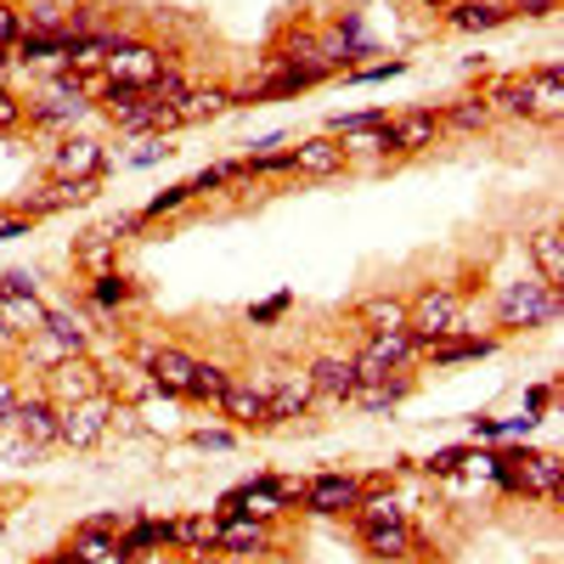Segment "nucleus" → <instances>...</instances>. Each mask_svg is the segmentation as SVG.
Returning <instances> with one entry per match:
<instances>
[{
  "instance_id": "1",
  "label": "nucleus",
  "mask_w": 564,
  "mask_h": 564,
  "mask_svg": "<svg viewBox=\"0 0 564 564\" xmlns=\"http://www.w3.org/2000/svg\"><path fill=\"white\" fill-rule=\"evenodd\" d=\"M497 322H502V327L558 322V289H547V282H508L502 300H497Z\"/></svg>"
},
{
  "instance_id": "2",
  "label": "nucleus",
  "mask_w": 564,
  "mask_h": 564,
  "mask_svg": "<svg viewBox=\"0 0 564 564\" xmlns=\"http://www.w3.org/2000/svg\"><path fill=\"white\" fill-rule=\"evenodd\" d=\"M108 417H113V406H108L102 395L74 401L68 412H57V441H68V446H97L102 430H108Z\"/></svg>"
},
{
  "instance_id": "3",
  "label": "nucleus",
  "mask_w": 564,
  "mask_h": 564,
  "mask_svg": "<svg viewBox=\"0 0 564 564\" xmlns=\"http://www.w3.org/2000/svg\"><path fill=\"white\" fill-rule=\"evenodd\" d=\"M108 68V85H130V90H141V85H148L159 68H164V57L153 52V45H113V57L102 63Z\"/></svg>"
},
{
  "instance_id": "4",
  "label": "nucleus",
  "mask_w": 564,
  "mask_h": 564,
  "mask_svg": "<svg viewBox=\"0 0 564 564\" xmlns=\"http://www.w3.org/2000/svg\"><path fill=\"white\" fill-rule=\"evenodd\" d=\"M406 327H412L417 350L435 345V339H446V334H457V300H452V294H423Z\"/></svg>"
},
{
  "instance_id": "5",
  "label": "nucleus",
  "mask_w": 564,
  "mask_h": 564,
  "mask_svg": "<svg viewBox=\"0 0 564 564\" xmlns=\"http://www.w3.org/2000/svg\"><path fill=\"white\" fill-rule=\"evenodd\" d=\"M564 108V90H558V68H536L531 79H520V97H513V113H531V119H558Z\"/></svg>"
},
{
  "instance_id": "6",
  "label": "nucleus",
  "mask_w": 564,
  "mask_h": 564,
  "mask_svg": "<svg viewBox=\"0 0 564 564\" xmlns=\"http://www.w3.org/2000/svg\"><path fill=\"white\" fill-rule=\"evenodd\" d=\"M435 130H441V113H430V108L401 113V119L384 124V153H417V148H430Z\"/></svg>"
},
{
  "instance_id": "7",
  "label": "nucleus",
  "mask_w": 564,
  "mask_h": 564,
  "mask_svg": "<svg viewBox=\"0 0 564 564\" xmlns=\"http://www.w3.org/2000/svg\"><path fill=\"white\" fill-rule=\"evenodd\" d=\"M356 502H361V486H356L350 475H322V480L305 486V508H311V513H345V508H356Z\"/></svg>"
},
{
  "instance_id": "8",
  "label": "nucleus",
  "mask_w": 564,
  "mask_h": 564,
  "mask_svg": "<svg viewBox=\"0 0 564 564\" xmlns=\"http://www.w3.org/2000/svg\"><path fill=\"white\" fill-rule=\"evenodd\" d=\"M311 372H282V384L265 395V423H282V417H300L311 406Z\"/></svg>"
},
{
  "instance_id": "9",
  "label": "nucleus",
  "mask_w": 564,
  "mask_h": 564,
  "mask_svg": "<svg viewBox=\"0 0 564 564\" xmlns=\"http://www.w3.org/2000/svg\"><path fill=\"white\" fill-rule=\"evenodd\" d=\"M193 356L186 350H148V372H153V384L164 395H186V384H193Z\"/></svg>"
},
{
  "instance_id": "10",
  "label": "nucleus",
  "mask_w": 564,
  "mask_h": 564,
  "mask_svg": "<svg viewBox=\"0 0 564 564\" xmlns=\"http://www.w3.org/2000/svg\"><path fill=\"white\" fill-rule=\"evenodd\" d=\"M12 423L23 430V441L40 452V446H57V406H45V401H18Z\"/></svg>"
},
{
  "instance_id": "11",
  "label": "nucleus",
  "mask_w": 564,
  "mask_h": 564,
  "mask_svg": "<svg viewBox=\"0 0 564 564\" xmlns=\"http://www.w3.org/2000/svg\"><path fill=\"white\" fill-rule=\"evenodd\" d=\"M356 361H339V356H322L316 367H311V390L316 395H339V401H350L356 395Z\"/></svg>"
},
{
  "instance_id": "12",
  "label": "nucleus",
  "mask_w": 564,
  "mask_h": 564,
  "mask_svg": "<svg viewBox=\"0 0 564 564\" xmlns=\"http://www.w3.org/2000/svg\"><path fill=\"white\" fill-rule=\"evenodd\" d=\"M215 542L231 553H265V525L249 513H226V525H215Z\"/></svg>"
},
{
  "instance_id": "13",
  "label": "nucleus",
  "mask_w": 564,
  "mask_h": 564,
  "mask_svg": "<svg viewBox=\"0 0 564 564\" xmlns=\"http://www.w3.org/2000/svg\"><path fill=\"white\" fill-rule=\"evenodd\" d=\"M0 322H7L12 327V334H40V327H45V305L34 300V294H7V289H0Z\"/></svg>"
},
{
  "instance_id": "14",
  "label": "nucleus",
  "mask_w": 564,
  "mask_h": 564,
  "mask_svg": "<svg viewBox=\"0 0 564 564\" xmlns=\"http://www.w3.org/2000/svg\"><path fill=\"white\" fill-rule=\"evenodd\" d=\"M294 170H305V175H334V170H345V148H339V141H327V135L300 141V148H294Z\"/></svg>"
},
{
  "instance_id": "15",
  "label": "nucleus",
  "mask_w": 564,
  "mask_h": 564,
  "mask_svg": "<svg viewBox=\"0 0 564 564\" xmlns=\"http://www.w3.org/2000/svg\"><path fill=\"white\" fill-rule=\"evenodd\" d=\"M97 164H102L97 141H68L52 170H57V181H97Z\"/></svg>"
},
{
  "instance_id": "16",
  "label": "nucleus",
  "mask_w": 564,
  "mask_h": 564,
  "mask_svg": "<svg viewBox=\"0 0 564 564\" xmlns=\"http://www.w3.org/2000/svg\"><path fill=\"white\" fill-rule=\"evenodd\" d=\"M531 254H536V265H542V282H547V289H558V282H564V238H558V226L536 231Z\"/></svg>"
},
{
  "instance_id": "17",
  "label": "nucleus",
  "mask_w": 564,
  "mask_h": 564,
  "mask_svg": "<svg viewBox=\"0 0 564 564\" xmlns=\"http://www.w3.org/2000/svg\"><path fill=\"white\" fill-rule=\"evenodd\" d=\"M29 34H63L74 18V0H29Z\"/></svg>"
},
{
  "instance_id": "18",
  "label": "nucleus",
  "mask_w": 564,
  "mask_h": 564,
  "mask_svg": "<svg viewBox=\"0 0 564 564\" xmlns=\"http://www.w3.org/2000/svg\"><path fill=\"white\" fill-rule=\"evenodd\" d=\"M231 97L226 90H186L181 102H170V113H175V124H198V119H209V113H220Z\"/></svg>"
},
{
  "instance_id": "19",
  "label": "nucleus",
  "mask_w": 564,
  "mask_h": 564,
  "mask_svg": "<svg viewBox=\"0 0 564 564\" xmlns=\"http://www.w3.org/2000/svg\"><path fill=\"white\" fill-rule=\"evenodd\" d=\"M361 536H367V547L379 553V558H401V553L412 547V531H406V520H390V525H367Z\"/></svg>"
},
{
  "instance_id": "20",
  "label": "nucleus",
  "mask_w": 564,
  "mask_h": 564,
  "mask_svg": "<svg viewBox=\"0 0 564 564\" xmlns=\"http://www.w3.org/2000/svg\"><path fill=\"white\" fill-rule=\"evenodd\" d=\"M68 34H18V57L23 63H57V57H68Z\"/></svg>"
},
{
  "instance_id": "21",
  "label": "nucleus",
  "mask_w": 564,
  "mask_h": 564,
  "mask_svg": "<svg viewBox=\"0 0 564 564\" xmlns=\"http://www.w3.org/2000/svg\"><path fill=\"white\" fill-rule=\"evenodd\" d=\"M113 45H119V34H108V29H102V34H85V40L68 45V63H74V68H102V63L113 57Z\"/></svg>"
},
{
  "instance_id": "22",
  "label": "nucleus",
  "mask_w": 564,
  "mask_h": 564,
  "mask_svg": "<svg viewBox=\"0 0 564 564\" xmlns=\"http://www.w3.org/2000/svg\"><path fill=\"white\" fill-rule=\"evenodd\" d=\"M220 412H226L231 423H265V395H260V390H238V384H231V390L220 395Z\"/></svg>"
},
{
  "instance_id": "23",
  "label": "nucleus",
  "mask_w": 564,
  "mask_h": 564,
  "mask_svg": "<svg viewBox=\"0 0 564 564\" xmlns=\"http://www.w3.org/2000/svg\"><path fill=\"white\" fill-rule=\"evenodd\" d=\"M79 108H85L79 85H57L52 97H45V108H34V119L40 124H63V119H79Z\"/></svg>"
},
{
  "instance_id": "24",
  "label": "nucleus",
  "mask_w": 564,
  "mask_h": 564,
  "mask_svg": "<svg viewBox=\"0 0 564 564\" xmlns=\"http://www.w3.org/2000/svg\"><path fill=\"white\" fill-rule=\"evenodd\" d=\"M361 322L372 327V334H390V327H406V305L390 300V294H379V300L361 305Z\"/></svg>"
},
{
  "instance_id": "25",
  "label": "nucleus",
  "mask_w": 564,
  "mask_h": 564,
  "mask_svg": "<svg viewBox=\"0 0 564 564\" xmlns=\"http://www.w3.org/2000/svg\"><path fill=\"white\" fill-rule=\"evenodd\" d=\"M40 334H45V339H57L68 356H79V350H85V327H79L68 311H45V327H40Z\"/></svg>"
},
{
  "instance_id": "26",
  "label": "nucleus",
  "mask_w": 564,
  "mask_h": 564,
  "mask_svg": "<svg viewBox=\"0 0 564 564\" xmlns=\"http://www.w3.org/2000/svg\"><path fill=\"white\" fill-rule=\"evenodd\" d=\"M452 23L457 29H497V23H508V12L491 7V0H463V7H452Z\"/></svg>"
},
{
  "instance_id": "27",
  "label": "nucleus",
  "mask_w": 564,
  "mask_h": 564,
  "mask_svg": "<svg viewBox=\"0 0 564 564\" xmlns=\"http://www.w3.org/2000/svg\"><path fill=\"white\" fill-rule=\"evenodd\" d=\"M231 390V379H226V372L220 367H193V384H186V395H193V401H209V406H220V395Z\"/></svg>"
},
{
  "instance_id": "28",
  "label": "nucleus",
  "mask_w": 564,
  "mask_h": 564,
  "mask_svg": "<svg viewBox=\"0 0 564 564\" xmlns=\"http://www.w3.org/2000/svg\"><path fill=\"white\" fill-rule=\"evenodd\" d=\"M164 542H175V525L141 520V525H130V536L119 542V553H148V547H164Z\"/></svg>"
},
{
  "instance_id": "29",
  "label": "nucleus",
  "mask_w": 564,
  "mask_h": 564,
  "mask_svg": "<svg viewBox=\"0 0 564 564\" xmlns=\"http://www.w3.org/2000/svg\"><path fill=\"white\" fill-rule=\"evenodd\" d=\"M423 350H430V356H435L441 367H452V361H475V356H486L491 345H486V339H452V334H446V339L423 345Z\"/></svg>"
},
{
  "instance_id": "30",
  "label": "nucleus",
  "mask_w": 564,
  "mask_h": 564,
  "mask_svg": "<svg viewBox=\"0 0 564 564\" xmlns=\"http://www.w3.org/2000/svg\"><path fill=\"white\" fill-rule=\"evenodd\" d=\"M316 85V74H305V68H282V74H271L265 85H254V97H294V90H311Z\"/></svg>"
},
{
  "instance_id": "31",
  "label": "nucleus",
  "mask_w": 564,
  "mask_h": 564,
  "mask_svg": "<svg viewBox=\"0 0 564 564\" xmlns=\"http://www.w3.org/2000/svg\"><path fill=\"white\" fill-rule=\"evenodd\" d=\"M441 124H452V130H486V124H491V102H486V97H468V102H457L452 113H441Z\"/></svg>"
},
{
  "instance_id": "32",
  "label": "nucleus",
  "mask_w": 564,
  "mask_h": 564,
  "mask_svg": "<svg viewBox=\"0 0 564 564\" xmlns=\"http://www.w3.org/2000/svg\"><path fill=\"white\" fill-rule=\"evenodd\" d=\"M74 553H79L85 564H102L108 553H119V542H108V531H102V525H85V531L74 536Z\"/></svg>"
},
{
  "instance_id": "33",
  "label": "nucleus",
  "mask_w": 564,
  "mask_h": 564,
  "mask_svg": "<svg viewBox=\"0 0 564 564\" xmlns=\"http://www.w3.org/2000/svg\"><path fill=\"white\" fill-rule=\"evenodd\" d=\"M57 384H63V395H74V401H90V390H97V379H90V367H79L74 356L57 367Z\"/></svg>"
},
{
  "instance_id": "34",
  "label": "nucleus",
  "mask_w": 564,
  "mask_h": 564,
  "mask_svg": "<svg viewBox=\"0 0 564 564\" xmlns=\"http://www.w3.org/2000/svg\"><path fill=\"white\" fill-rule=\"evenodd\" d=\"M108 254H113V238H108V231H90V238L79 243V254H74V260H79V265H90V271L102 276V271H108Z\"/></svg>"
},
{
  "instance_id": "35",
  "label": "nucleus",
  "mask_w": 564,
  "mask_h": 564,
  "mask_svg": "<svg viewBox=\"0 0 564 564\" xmlns=\"http://www.w3.org/2000/svg\"><path fill=\"white\" fill-rule=\"evenodd\" d=\"M356 508H361V531H367V525H390V520H406L395 497H372V502H356Z\"/></svg>"
},
{
  "instance_id": "36",
  "label": "nucleus",
  "mask_w": 564,
  "mask_h": 564,
  "mask_svg": "<svg viewBox=\"0 0 564 564\" xmlns=\"http://www.w3.org/2000/svg\"><path fill=\"white\" fill-rule=\"evenodd\" d=\"M90 300H97V305H124V300H130V282L113 276V271H102L97 289H90Z\"/></svg>"
},
{
  "instance_id": "37",
  "label": "nucleus",
  "mask_w": 564,
  "mask_h": 564,
  "mask_svg": "<svg viewBox=\"0 0 564 564\" xmlns=\"http://www.w3.org/2000/svg\"><path fill=\"white\" fill-rule=\"evenodd\" d=\"M390 124V113H339L334 119V130L339 135H361V130H384Z\"/></svg>"
},
{
  "instance_id": "38",
  "label": "nucleus",
  "mask_w": 564,
  "mask_h": 564,
  "mask_svg": "<svg viewBox=\"0 0 564 564\" xmlns=\"http://www.w3.org/2000/svg\"><path fill=\"white\" fill-rule=\"evenodd\" d=\"M175 542L209 547V542H215V520H181V525H175Z\"/></svg>"
},
{
  "instance_id": "39",
  "label": "nucleus",
  "mask_w": 564,
  "mask_h": 564,
  "mask_svg": "<svg viewBox=\"0 0 564 564\" xmlns=\"http://www.w3.org/2000/svg\"><path fill=\"white\" fill-rule=\"evenodd\" d=\"M186 198H193V186H170V193H159V198L148 204V220H153V215H164V209H181Z\"/></svg>"
},
{
  "instance_id": "40",
  "label": "nucleus",
  "mask_w": 564,
  "mask_h": 564,
  "mask_svg": "<svg viewBox=\"0 0 564 564\" xmlns=\"http://www.w3.org/2000/svg\"><path fill=\"white\" fill-rule=\"evenodd\" d=\"M23 119V108H18V97H12V90H0V130H12Z\"/></svg>"
},
{
  "instance_id": "41",
  "label": "nucleus",
  "mask_w": 564,
  "mask_h": 564,
  "mask_svg": "<svg viewBox=\"0 0 564 564\" xmlns=\"http://www.w3.org/2000/svg\"><path fill=\"white\" fill-rule=\"evenodd\" d=\"M463 463H468V452H441V457H430V468H435V475H457Z\"/></svg>"
},
{
  "instance_id": "42",
  "label": "nucleus",
  "mask_w": 564,
  "mask_h": 564,
  "mask_svg": "<svg viewBox=\"0 0 564 564\" xmlns=\"http://www.w3.org/2000/svg\"><path fill=\"white\" fill-rule=\"evenodd\" d=\"M12 40H18V12H12V7H0V45L12 52Z\"/></svg>"
},
{
  "instance_id": "43",
  "label": "nucleus",
  "mask_w": 564,
  "mask_h": 564,
  "mask_svg": "<svg viewBox=\"0 0 564 564\" xmlns=\"http://www.w3.org/2000/svg\"><path fill=\"white\" fill-rule=\"evenodd\" d=\"M198 446H204V452H226L231 435H226V430H198Z\"/></svg>"
},
{
  "instance_id": "44",
  "label": "nucleus",
  "mask_w": 564,
  "mask_h": 564,
  "mask_svg": "<svg viewBox=\"0 0 564 564\" xmlns=\"http://www.w3.org/2000/svg\"><path fill=\"white\" fill-rule=\"evenodd\" d=\"M12 412H18V390L0 379V423H12Z\"/></svg>"
},
{
  "instance_id": "45",
  "label": "nucleus",
  "mask_w": 564,
  "mask_h": 564,
  "mask_svg": "<svg viewBox=\"0 0 564 564\" xmlns=\"http://www.w3.org/2000/svg\"><path fill=\"white\" fill-rule=\"evenodd\" d=\"M282 311H289V294H276L271 305H260V311H254V322H276Z\"/></svg>"
},
{
  "instance_id": "46",
  "label": "nucleus",
  "mask_w": 564,
  "mask_h": 564,
  "mask_svg": "<svg viewBox=\"0 0 564 564\" xmlns=\"http://www.w3.org/2000/svg\"><path fill=\"white\" fill-rule=\"evenodd\" d=\"M164 153H170V148H164V141H148V148H141V153H135L130 164H153V159H164Z\"/></svg>"
},
{
  "instance_id": "47",
  "label": "nucleus",
  "mask_w": 564,
  "mask_h": 564,
  "mask_svg": "<svg viewBox=\"0 0 564 564\" xmlns=\"http://www.w3.org/2000/svg\"><path fill=\"white\" fill-rule=\"evenodd\" d=\"M29 231V220H0V238H23Z\"/></svg>"
},
{
  "instance_id": "48",
  "label": "nucleus",
  "mask_w": 564,
  "mask_h": 564,
  "mask_svg": "<svg viewBox=\"0 0 564 564\" xmlns=\"http://www.w3.org/2000/svg\"><path fill=\"white\" fill-rule=\"evenodd\" d=\"M553 7H558V0H520V12H536V18L553 12Z\"/></svg>"
},
{
  "instance_id": "49",
  "label": "nucleus",
  "mask_w": 564,
  "mask_h": 564,
  "mask_svg": "<svg viewBox=\"0 0 564 564\" xmlns=\"http://www.w3.org/2000/svg\"><path fill=\"white\" fill-rule=\"evenodd\" d=\"M52 564H85V558H79V553H68V558H52Z\"/></svg>"
}]
</instances>
